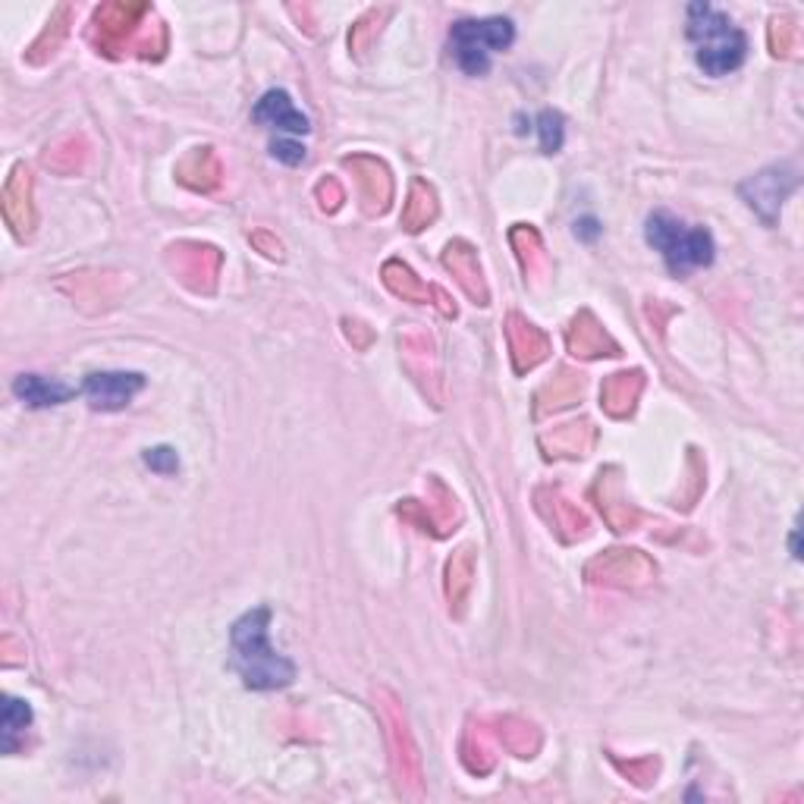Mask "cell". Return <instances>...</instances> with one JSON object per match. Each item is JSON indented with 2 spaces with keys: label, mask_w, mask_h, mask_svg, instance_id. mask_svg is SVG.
<instances>
[{
  "label": "cell",
  "mask_w": 804,
  "mask_h": 804,
  "mask_svg": "<svg viewBox=\"0 0 804 804\" xmlns=\"http://www.w3.org/2000/svg\"><path fill=\"white\" fill-rule=\"evenodd\" d=\"M271 629V610L255 607L233 626V666L243 676V683L255 692H271V688H286L296 679V666L277 654L267 641Z\"/></svg>",
  "instance_id": "1"
},
{
  "label": "cell",
  "mask_w": 804,
  "mask_h": 804,
  "mask_svg": "<svg viewBox=\"0 0 804 804\" xmlns=\"http://www.w3.org/2000/svg\"><path fill=\"white\" fill-rule=\"evenodd\" d=\"M516 38V26L507 17L490 19H459L450 29V45L453 48H469V51H503Z\"/></svg>",
  "instance_id": "12"
},
{
  "label": "cell",
  "mask_w": 804,
  "mask_h": 804,
  "mask_svg": "<svg viewBox=\"0 0 804 804\" xmlns=\"http://www.w3.org/2000/svg\"><path fill=\"white\" fill-rule=\"evenodd\" d=\"M343 167L352 170L365 214H384L393 202V176L386 170L384 160L371 158V155H350V158H343Z\"/></svg>",
  "instance_id": "9"
},
{
  "label": "cell",
  "mask_w": 804,
  "mask_h": 804,
  "mask_svg": "<svg viewBox=\"0 0 804 804\" xmlns=\"http://www.w3.org/2000/svg\"><path fill=\"white\" fill-rule=\"evenodd\" d=\"M538 136H541L543 155H557L562 148V136H566V120L560 110H543L538 117Z\"/></svg>",
  "instance_id": "32"
},
{
  "label": "cell",
  "mask_w": 804,
  "mask_h": 804,
  "mask_svg": "<svg viewBox=\"0 0 804 804\" xmlns=\"http://www.w3.org/2000/svg\"><path fill=\"white\" fill-rule=\"evenodd\" d=\"M591 500L600 509L604 522L610 524L612 531H635L641 522V512L631 507L626 497V484H622V472L619 469H600L597 472L595 488H591Z\"/></svg>",
  "instance_id": "8"
},
{
  "label": "cell",
  "mask_w": 804,
  "mask_h": 804,
  "mask_svg": "<svg viewBox=\"0 0 804 804\" xmlns=\"http://www.w3.org/2000/svg\"><path fill=\"white\" fill-rule=\"evenodd\" d=\"M795 186H798V174H795L788 164H776V167H767V170H761V174L752 176V179H745V183L738 186V195L748 202V208H752L767 227H773V224L780 220L783 202L795 193Z\"/></svg>",
  "instance_id": "6"
},
{
  "label": "cell",
  "mask_w": 804,
  "mask_h": 804,
  "mask_svg": "<svg viewBox=\"0 0 804 804\" xmlns=\"http://www.w3.org/2000/svg\"><path fill=\"white\" fill-rule=\"evenodd\" d=\"M798 48V29L792 26V19H773L769 22V51L776 57H788Z\"/></svg>",
  "instance_id": "33"
},
{
  "label": "cell",
  "mask_w": 804,
  "mask_h": 804,
  "mask_svg": "<svg viewBox=\"0 0 804 804\" xmlns=\"http://www.w3.org/2000/svg\"><path fill=\"white\" fill-rule=\"evenodd\" d=\"M438 214L440 205L434 186H431L428 179L415 176L412 186H409V202H405V208H402V227L409 229V233H421V229H428L438 220Z\"/></svg>",
  "instance_id": "23"
},
{
  "label": "cell",
  "mask_w": 804,
  "mask_h": 804,
  "mask_svg": "<svg viewBox=\"0 0 804 804\" xmlns=\"http://www.w3.org/2000/svg\"><path fill=\"white\" fill-rule=\"evenodd\" d=\"M155 10L148 3H105L95 10L88 38L95 41L98 53L120 57L122 51H136L139 57H155L158 60L167 48V32L155 22Z\"/></svg>",
  "instance_id": "2"
},
{
  "label": "cell",
  "mask_w": 804,
  "mask_h": 804,
  "mask_svg": "<svg viewBox=\"0 0 804 804\" xmlns=\"http://www.w3.org/2000/svg\"><path fill=\"white\" fill-rule=\"evenodd\" d=\"M145 462H148V469L158 474H174L179 469V455L176 450L170 447H155V450H148L145 453Z\"/></svg>",
  "instance_id": "36"
},
{
  "label": "cell",
  "mask_w": 804,
  "mask_h": 804,
  "mask_svg": "<svg viewBox=\"0 0 804 804\" xmlns=\"http://www.w3.org/2000/svg\"><path fill=\"white\" fill-rule=\"evenodd\" d=\"M443 267L453 274V281L462 286V293L472 298L474 305H490V290L484 283L478 248L465 239H453L443 248Z\"/></svg>",
  "instance_id": "15"
},
{
  "label": "cell",
  "mask_w": 804,
  "mask_h": 804,
  "mask_svg": "<svg viewBox=\"0 0 804 804\" xmlns=\"http://www.w3.org/2000/svg\"><path fill=\"white\" fill-rule=\"evenodd\" d=\"M343 327H346V336H350L352 343L359 346V350H367V343H371V331H367L362 321H343Z\"/></svg>",
  "instance_id": "40"
},
{
  "label": "cell",
  "mask_w": 804,
  "mask_h": 804,
  "mask_svg": "<svg viewBox=\"0 0 804 804\" xmlns=\"http://www.w3.org/2000/svg\"><path fill=\"white\" fill-rule=\"evenodd\" d=\"M688 38L695 41V60L707 76H729L745 63L748 38L733 26L726 13L714 10L710 3H692L688 7Z\"/></svg>",
  "instance_id": "3"
},
{
  "label": "cell",
  "mask_w": 804,
  "mask_h": 804,
  "mask_svg": "<svg viewBox=\"0 0 804 804\" xmlns=\"http://www.w3.org/2000/svg\"><path fill=\"white\" fill-rule=\"evenodd\" d=\"M13 393L26 405L32 409H51V405H60L72 396V386L60 384V381H48L41 374H19L17 384H13Z\"/></svg>",
  "instance_id": "25"
},
{
  "label": "cell",
  "mask_w": 804,
  "mask_h": 804,
  "mask_svg": "<svg viewBox=\"0 0 804 804\" xmlns=\"http://www.w3.org/2000/svg\"><path fill=\"white\" fill-rule=\"evenodd\" d=\"M255 120L267 122V126H277L283 133H293V136H305L312 126H308V117L296 110L293 98L283 91V88H271L264 95L262 101L255 105Z\"/></svg>",
  "instance_id": "20"
},
{
  "label": "cell",
  "mask_w": 804,
  "mask_h": 804,
  "mask_svg": "<svg viewBox=\"0 0 804 804\" xmlns=\"http://www.w3.org/2000/svg\"><path fill=\"white\" fill-rule=\"evenodd\" d=\"M3 217L10 229L17 233V239H29L36 233V205H32V174L26 164H17L10 176H7V186H3Z\"/></svg>",
  "instance_id": "13"
},
{
  "label": "cell",
  "mask_w": 804,
  "mask_h": 804,
  "mask_svg": "<svg viewBox=\"0 0 804 804\" xmlns=\"http://www.w3.org/2000/svg\"><path fill=\"white\" fill-rule=\"evenodd\" d=\"M535 503H538V512L543 516V522L557 531L560 541L572 543L588 538V528H591V524L585 519V512H581L569 497H562L560 488H541L535 493Z\"/></svg>",
  "instance_id": "14"
},
{
  "label": "cell",
  "mask_w": 804,
  "mask_h": 804,
  "mask_svg": "<svg viewBox=\"0 0 804 804\" xmlns=\"http://www.w3.org/2000/svg\"><path fill=\"white\" fill-rule=\"evenodd\" d=\"M541 450L547 459H581L595 450L597 443V428L591 421H569V424H560L553 431L541 434Z\"/></svg>",
  "instance_id": "18"
},
{
  "label": "cell",
  "mask_w": 804,
  "mask_h": 804,
  "mask_svg": "<svg viewBox=\"0 0 804 804\" xmlns=\"http://www.w3.org/2000/svg\"><path fill=\"white\" fill-rule=\"evenodd\" d=\"M86 164V141L79 136H67V139H57L53 145H48L45 151V167L53 170V174H79Z\"/></svg>",
  "instance_id": "29"
},
{
  "label": "cell",
  "mask_w": 804,
  "mask_h": 804,
  "mask_svg": "<svg viewBox=\"0 0 804 804\" xmlns=\"http://www.w3.org/2000/svg\"><path fill=\"white\" fill-rule=\"evenodd\" d=\"M654 576H657V562L641 550H629V547H612L585 566V578L595 585H607V588H638Z\"/></svg>",
  "instance_id": "5"
},
{
  "label": "cell",
  "mask_w": 804,
  "mask_h": 804,
  "mask_svg": "<svg viewBox=\"0 0 804 804\" xmlns=\"http://www.w3.org/2000/svg\"><path fill=\"white\" fill-rule=\"evenodd\" d=\"M566 346L576 359H604V355H622L619 343L610 333L604 331V324L591 312H578L566 331Z\"/></svg>",
  "instance_id": "17"
},
{
  "label": "cell",
  "mask_w": 804,
  "mask_h": 804,
  "mask_svg": "<svg viewBox=\"0 0 804 804\" xmlns=\"http://www.w3.org/2000/svg\"><path fill=\"white\" fill-rule=\"evenodd\" d=\"M381 277H384L386 290H390L393 296L405 298V302H415V305H434V308H440L443 317H455V305L450 302V296H447L443 290H438V286L421 281L419 274L405 262H400V258H390V262L381 267Z\"/></svg>",
  "instance_id": "10"
},
{
  "label": "cell",
  "mask_w": 804,
  "mask_h": 804,
  "mask_svg": "<svg viewBox=\"0 0 804 804\" xmlns=\"http://www.w3.org/2000/svg\"><path fill=\"white\" fill-rule=\"evenodd\" d=\"M647 243L664 255L666 267L673 274H692L695 267H707L714 262V236L704 227H685L673 214L657 210L647 217Z\"/></svg>",
  "instance_id": "4"
},
{
  "label": "cell",
  "mask_w": 804,
  "mask_h": 804,
  "mask_svg": "<svg viewBox=\"0 0 804 804\" xmlns=\"http://www.w3.org/2000/svg\"><path fill=\"white\" fill-rule=\"evenodd\" d=\"M581 390H585V378H581L578 371L562 367L553 381H547V384L538 390V396H535V402H538V405H535V415L543 419V415H550V412H560L566 405H572V402L581 400Z\"/></svg>",
  "instance_id": "22"
},
{
  "label": "cell",
  "mask_w": 804,
  "mask_h": 804,
  "mask_svg": "<svg viewBox=\"0 0 804 804\" xmlns=\"http://www.w3.org/2000/svg\"><path fill=\"white\" fill-rule=\"evenodd\" d=\"M576 233H581L585 239H595L600 227H597V220H581V224H576Z\"/></svg>",
  "instance_id": "41"
},
{
  "label": "cell",
  "mask_w": 804,
  "mask_h": 804,
  "mask_svg": "<svg viewBox=\"0 0 804 804\" xmlns=\"http://www.w3.org/2000/svg\"><path fill=\"white\" fill-rule=\"evenodd\" d=\"M252 243L258 245V248H262L267 258H277V262H283V245L277 243V239H274L271 233H264V229H262V233H252Z\"/></svg>",
  "instance_id": "39"
},
{
  "label": "cell",
  "mask_w": 804,
  "mask_h": 804,
  "mask_svg": "<svg viewBox=\"0 0 804 804\" xmlns=\"http://www.w3.org/2000/svg\"><path fill=\"white\" fill-rule=\"evenodd\" d=\"M509 243L516 248L519 264H522V271L528 277H538V274L547 271V255H543V243L541 236H538V229L519 224V227L509 229Z\"/></svg>",
  "instance_id": "27"
},
{
  "label": "cell",
  "mask_w": 804,
  "mask_h": 804,
  "mask_svg": "<svg viewBox=\"0 0 804 804\" xmlns=\"http://www.w3.org/2000/svg\"><path fill=\"white\" fill-rule=\"evenodd\" d=\"M386 17V10L378 17V10H371L365 19H359V26H352V36H350V48L359 57H362V51H367L371 45H374V38L381 36V19Z\"/></svg>",
  "instance_id": "34"
},
{
  "label": "cell",
  "mask_w": 804,
  "mask_h": 804,
  "mask_svg": "<svg viewBox=\"0 0 804 804\" xmlns=\"http://www.w3.org/2000/svg\"><path fill=\"white\" fill-rule=\"evenodd\" d=\"M145 386V378L136 371H98V374H88L82 393L91 402V409L98 412H117L126 409L129 400Z\"/></svg>",
  "instance_id": "11"
},
{
  "label": "cell",
  "mask_w": 804,
  "mask_h": 804,
  "mask_svg": "<svg viewBox=\"0 0 804 804\" xmlns=\"http://www.w3.org/2000/svg\"><path fill=\"white\" fill-rule=\"evenodd\" d=\"M271 155L283 164H290V167H296L305 160V148L298 145V141H286V139H277L271 145Z\"/></svg>",
  "instance_id": "38"
},
{
  "label": "cell",
  "mask_w": 804,
  "mask_h": 804,
  "mask_svg": "<svg viewBox=\"0 0 804 804\" xmlns=\"http://www.w3.org/2000/svg\"><path fill=\"white\" fill-rule=\"evenodd\" d=\"M645 390V371H619L600 384V405L610 419H629Z\"/></svg>",
  "instance_id": "19"
},
{
  "label": "cell",
  "mask_w": 804,
  "mask_h": 804,
  "mask_svg": "<svg viewBox=\"0 0 804 804\" xmlns=\"http://www.w3.org/2000/svg\"><path fill=\"white\" fill-rule=\"evenodd\" d=\"M400 350L402 355H419V365H405L409 367V374H412L419 384H424V378H428V381H438V362H434V346H431L428 333L421 331L402 333Z\"/></svg>",
  "instance_id": "28"
},
{
  "label": "cell",
  "mask_w": 804,
  "mask_h": 804,
  "mask_svg": "<svg viewBox=\"0 0 804 804\" xmlns=\"http://www.w3.org/2000/svg\"><path fill=\"white\" fill-rule=\"evenodd\" d=\"M70 17H72L70 7H60V10H57V17L48 22V29L41 32V38H38L36 45L29 48V53H26L29 63H45V57L60 48V41L67 38V22H70Z\"/></svg>",
  "instance_id": "30"
},
{
  "label": "cell",
  "mask_w": 804,
  "mask_h": 804,
  "mask_svg": "<svg viewBox=\"0 0 804 804\" xmlns=\"http://www.w3.org/2000/svg\"><path fill=\"white\" fill-rule=\"evenodd\" d=\"M507 340L516 374H528L531 367H538L550 355V336L516 312L507 317Z\"/></svg>",
  "instance_id": "16"
},
{
  "label": "cell",
  "mask_w": 804,
  "mask_h": 804,
  "mask_svg": "<svg viewBox=\"0 0 804 804\" xmlns=\"http://www.w3.org/2000/svg\"><path fill=\"white\" fill-rule=\"evenodd\" d=\"M170 267L193 293H214L220 274V252L205 243H176L170 248Z\"/></svg>",
  "instance_id": "7"
},
{
  "label": "cell",
  "mask_w": 804,
  "mask_h": 804,
  "mask_svg": "<svg viewBox=\"0 0 804 804\" xmlns=\"http://www.w3.org/2000/svg\"><path fill=\"white\" fill-rule=\"evenodd\" d=\"M474 585V550L472 547H459L450 562H447V597H450V610L455 616L465 612L469 595Z\"/></svg>",
  "instance_id": "24"
},
{
  "label": "cell",
  "mask_w": 804,
  "mask_h": 804,
  "mask_svg": "<svg viewBox=\"0 0 804 804\" xmlns=\"http://www.w3.org/2000/svg\"><path fill=\"white\" fill-rule=\"evenodd\" d=\"M497 729V742L509 748V752L516 754V757H531V754L538 752V745H541V735L538 729L531 726V723H524V719H516V717H503L493 723Z\"/></svg>",
  "instance_id": "26"
},
{
  "label": "cell",
  "mask_w": 804,
  "mask_h": 804,
  "mask_svg": "<svg viewBox=\"0 0 804 804\" xmlns=\"http://www.w3.org/2000/svg\"><path fill=\"white\" fill-rule=\"evenodd\" d=\"M220 160L214 155V148H193L186 158L176 164V179L183 186H189L195 193H210L220 183Z\"/></svg>",
  "instance_id": "21"
},
{
  "label": "cell",
  "mask_w": 804,
  "mask_h": 804,
  "mask_svg": "<svg viewBox=\"0 0 804 804\" xmlns=\"http://www.w3.org/2000/svg\"><path fill=\"white\" fill-rule=\"evenodd\" d=\"M317 202H321V208L324 210H336L343 202H346V193H343V186H340V179H333V176H327V179H321L317 183Z\"/></svg>",
  "instance_id": "35"
},
{
  "label": "cell",
  "mask_w": 804,
  "mask_h": 804,
  "mask_svg": "<svg viewBox=\"0 0 804 804\" xmlns=\"http://www.w3.org/2000/svg\"><path fill=\"white\" fill-rule=\"evenodd\" d=\"M32 723V707L19 698H3V752L17 748V735Z\"/></svg>",
  "instance_id": "31"
},
{
  "label": "cell",
  "mask_w": 804,
  "mask_h": 804,
  "mask_svg": "<svg viewBox=\"0 0 804 804\" xmlns=\"http://www.w3.org/2000/svg\"><path fill=\"white\" fill-rule=\"evenodd\" d=\"M616 767L622 769V773H629L638 786H650V780H654V776H657V769H660V761H654V757H645V761H631V764L616 761Z\"/></svg>",
  "instance_id": "37"
}]
</instances>
